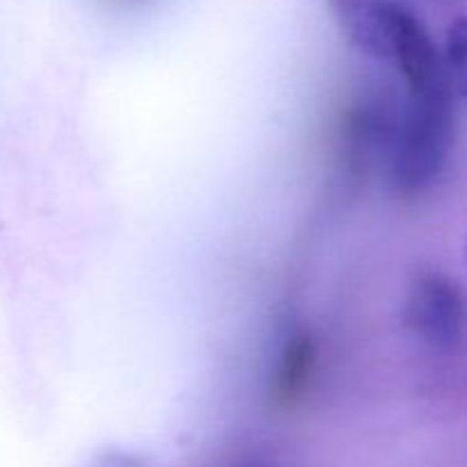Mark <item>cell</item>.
Returning a JSON list of instances; mask_svg holds the SVG:
<instances>
[{"label":"cell","mask_w":467,"mask_h":467,"mask_svg":"<svg viewBox=\"0 0 467 467\" xmlns=\"http://www.w3.org/2000/svg\"><path fill=\"white\" fill-rule=\"evenodd\" d=\"M454 99L451 91L406 99L388 158L392 187L400 194H422L445 171L456 140Z\"/></svg>","instance_id":"1"},{"label":"cell","mask_w":467,"mask_h":467,"mask_svg":"<svg viewBox=\"0 0 467 467\" xmlns=\"http://www.w3.org/2000/svg\"><path fill=\"white\" fill-rule=\"evenodd\" d=\"M404 324L420 340L450 349L467 333V296L463 287L442 272H420L404 301Z\"/></svg>","instance_id":"2"},{"label":"cell","mask_w":467,"mask_h":467,"mask_svg":"<svg viewBox=\"0 0 467 467\" xmlns=\"http://www.w3.org/2000/svg\"><path fill=\"white\" fill-rule=\"evenodd\" d=\"M347 41L368 57L395 64L415 9L404 0H328Z\"/></svg>","instance_id":"3"},{"label":"cell","mask_w":467,"mask_h":467,"mask_svg":"<svg viewBox=\"0 0 467 467\" xmlns=\"http://www.w3.org/2000/svg\"><path fill=\"white\" fill-rule=\"evenodd\" d=\"M317 349L308 331H295L285 337L274 369L272 395L278 404H292L313 379Z\"/></svg>","instance_id":"4"},{"label":"cell","mask_w":467,"mask_h":467,"mask_svg":"<svg viewBox=\"0 0 467 467\" xmlns=\"http://www.w3.org/2000/svg\"><path fill=\"white\" fill-rule=\"evenodd\" d=\"M442 62L451 91L467 105V16H459L447 27Z\"/></svg>","instance_id":"5"},{"label":"cell","mask_w":467,"mask_h":467,"mask_svg":"<svg viewBox=\"0 0 467 467\" xmlns=\"http://www.w3.org/2000/svg\"><path fill=\"white\" fill-rule=\"evenodd\" d=\"M96 467H144L140 459L130 454H123V451H109L103 459L96 463Z\"/></svg>","instance_id":"6"},{"label":"cell","mask_w":467,"mask_h":467,"mask_svg":"<svg viewBox=\"0 0 467 467\" xmlns=\"http://www.w3.org/2000/svg\"><path fill=\"white\" fill-rule=\"evenodd\" d=\"M242 467H260V465H242Z\"/></svg>","instance_id":"7"},{"label":"cell","mask_w":467,"mask_h":467,"mask_svg":"<svg viewBox=\"0 0 467 467\" xmlns=\"http://www.w3.org/2000/svg\"><path fill=\"white\" fill-rule=\"evenodd\" d=\"M465 258H467V242H465Z\"/></svg>","instance_id":"8"}]
</instances>
